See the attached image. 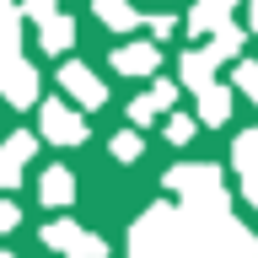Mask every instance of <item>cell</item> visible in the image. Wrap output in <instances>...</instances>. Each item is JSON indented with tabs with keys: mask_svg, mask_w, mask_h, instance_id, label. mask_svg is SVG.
<instances>
[{
	"mask_svg": "<svg viewBox=\"0 0 258 258\" xmlns=\"http://www.w3.org/2000/svg\"><path fill=\"white\" fill-rule=\"evenodd\" d=\"M38 27V43H43V54H64V48L76 43V22L64 11H54V16H43V22H32Z\"/></svg>",
	"mask_w": 258,
	"mask_h": 258,
	"instance_id": "11",
	"label": "cell"
},
{
	"mask_svg": "<svg viewBox=\"0 0 258 258\" xmlns=\"http://www.w3.org/2000/svg\"><path fill=\"white\" fill-rule=\"evenodd\" d=\"M97 16H102V22H108L113 32H135V27L145 22V16L135 11L129 0H97Z\"/></svg>",
	"mask_w": 258,
	"mask_h": 258,
	"instance_id": "15",
	"label": "cell"
},
{
	"mask_svg": "<svg viewBox=\"0 0 258 258\" xmlns=\"http://www.w3.org/2000/svg\"><path fill=\"white\" fill-rule=\"evenodd\" d=\"M145 97H151V102H156L161 113H172V102H177V81H167V76H156V86H151V92H145Z\"/></svg>",
	"mask_w": 258,
	"mask_h": 258,
	"instance_id": "21",
	"label": "cell"
},
{
	"mask_svg": "<svg viewBox=\"0 0 258 258\" xmlns=\"http://www.w3.org/2000/svg\"><path fill=\"white\" fill-rule=\"evenodd\" d=\"M16 54H22V6L0 0V59H16Z\"/></svg>",
	"mask_w": 258,
	"mask_h": 258,
	"instance_id": "13",
	"label": "cell"
},
{
	"mask_svg": "<svg viewBox=\"0 0 258 258\" xmlns=\"http://www.w3.org/2000/svg\"><path fill=\"white\" fill-rule=\"evenodd\" d=\"M247 27L258 32V0H253V6H247Z\"/></svg>",
	"mask_w": 258,
	"mask_h": 258,
	"instance_id": "28",
	"label": "cell"
},
{
	"mask_svg": "<svg viewBox=\"0 0 258 258\" xmlns=\"http://www.w3.org/2000/svg\"><path fill=\"white\" fill-rule=\"evenodd\" d=\"M242 43H247V32L237 27V22H221V27L205 38V54L215 64H237V54H242Z\"/></svg>",
	"mask_w": 258,
	"mask_h": 258,
	"instance_id": "10",
	"label": "cell"
},
{
	"mask_svg": "<svg viewBox=\"0 0 258 258\" xmlns=\"http://www.w3.org/2000/svg\"><path fill=\"white\" fill-rule=\"evenodd\" d=\"M16 221H22V210H16L11 199H0V237H6V231H16Z\"/></svg>",
	"mask_w": 258,
	"mask_h": 258,
	"instance_id": "26",
	"label": "cell"
},
{
	"mask_svg": "<svg viewBox=\"0 0 258 258\" xmlns=\"http://www.w3.org/2000/svg\"><path fill=\"white\" fill-rule=\"evenodd\" d=\"M59 86L76 97L81 108H102V102H108V86H102V76H92L81 59H70V64L59 70Z\"/></svg>",
	"mask_w": 258,
	"mask_h": 258,
	"instance_id": "5",
	"label": "cell"
},
{
	"mask_svg": "<svg viewBox=\"0 0 258 258\" xmlns=\"http://www.w3.org/2000/svg\"><path fill=\"white\" fill-rule=\"evenodd\" d=\"M32 145H38V140H32L27 129H22V135H11V140L0 145V188H6V194L22 183V172H27V161H32Z\"/></svg>",
	"mask_w": 258,
	"mask_h": 258,
	"instance_id": "6",
	"label": "cell"
},
{
	"mask_svg": "<svg viewBox=\"0 0 258 258\" xmlns=\"http://www.w3.org/2000/svg\"><path fill=\"white\" fill-rule=\"evenodd\" d=\"M188 237H194V253L199 258H258V237L237 215H188Z\"/></svg>",
	"mask_w": 258,
	"mask_h": 258,
	"instance_id": "2",
	"label": "cell"
},
{
	"mask_svg": "<svg viewBox=\"0 0 258 258\" xmlns=\"http://www.w3.org/2000/svg\"><path fill=\"white\" fill-rule=\"evenodd\" d=\"M156 102H151V97H135V102H129V124H135V129H140V124H151V118H156Z\"/></svg>",
	"mask_w": 258,
	"mask_h": 258,
	"instance_id": "23",
	"label": "cell"
},
{
	"mask_svg": "<svg viewBox=\"0 0 258 258\" xmlns=\"http://www.w3.org/2000/svg\"><path fill=\"white\" fill-rule=\"evenodd\" d=\"M0 97H6L11 108H32V102H38V70H32L22 54H16V59H0Z\"/></svg>",
	"mask_w": 258,
	"mask_h": 258,
	"instance_id": "4",
	"label": "cell"
},
{
	"mask_svg": "<svg viewBox=\"0 0 258 258\" xmlns=\"http://www.w3.org/2000/svg\"><path fill=\"white\" fill-rule=\"evenodd\" d=\"M215 70H221V64L210 59L205 48H188V54L177 59V86H188V92L199 97V92H210V86H215Z\"/></svg>",
	"mask_w": 258,
	"mask_h": 258,
	"instance_id": "7",
	"label": "cell"
},
{
	"mask_svg": "<svg viewBox=\"0 0 258 258\" xmlns=\"http://www.w3.org/2000/svg\"><path fill=\"white\" fill-rule=\"evenodd\" d=\"M156 43H118L113 48V70H124V76H156Z\"/></svg>",
	"mask_w": 258,
	"mask_h": 258,
	"instance_id": "9",
	"label": "cell"
},
{
	"mask_svg": "<svg viewBox=\"0 0 258 258\" xmlns=\"http://www.w3.org/2000/svg\"><path fill=\"white\" fill-rule=\"evenodd\" d=\"M140 27H151V43H161V38H172V27H177V22H172L167 11H156V16H145Z\"/></svg>",
	"mask_w": 258,
	"mask_h": 258,
	"instance_id": "24",
	"label": "cell"
},
{
	"mask_svg": "<svg viewBox=\"0 0 258 258\" xmlns=\"http://www.w3.org/2000/svg\"><path fill=\"white\" fill-rule=\"evenodd\" d=\"M0 258H16V253H0Z\"/></svg>",
	"mask_w": 258,
	"mask_h": 258,
	"instance_id": "29",
	"label": "cell"
},
{
	"mask_svg": "<svg viewBox=\"0 0 258 258\" xmlns=\"http://www.w3.org/2000/svg\"><path fill=\"white\" fill-rule=\"evenodd\" d=\"M226 118H231V92H226V86H210V92H199V113H194V124L221 129Z\"/></svg>",
	"mask_w": 258,
	"mask_h": 258,
	"instance_id": "14",
	"label": "cell"
},
{
	"mask_svg": "<svg viewBox=\"0 0 258 258\" xmlns=\"http://www.w3.org/2000/svg\"><path fill=\"white\" fill-rule=\"evenodd\" d=\"M231 86H237L247 102H258V64L253 59H237V64H231Z\"/></svg>",
	"mask_w": 258,
	"mask_h": 258,
	"instance_id": "18",
	"label": "cell"
},
{
	"mask_svg": "<svg viewBox=\"0 0 258 258\" xmlns=\"http://www.w3.org/2000/svg\"><path fill=\"white\" fill-rule=\"evenodd\" d=\"M129 258H199L183 210L151 205L140 221H135V231H129Z\"/></svg>",
	"mask_w": 258,
	"mask_h": 258,
	"instance_id": "1",
	"label": "cell"
},
{
	"mask_svg": "<svg viewBox=\"0 0 258 258\" xmlns=\"http://www.w3.org/2000/svg\"><path fill=\"white\" fill-rule=\"evenodd\" d=\"M70 258H108V242L97 237V231H81V242H76V253Z\"/></svg>",
	"mask_w": 258,
	"mask_h": 258,
	"instance_id": "22",
	"label": "cell"
},
{
	"mask_svg": "<svg viewBox=\"0 0 258 258\" xmlns=\"http://www.w3.org/2000/svg\"><path fill=\"white\" fill-rule=\"evenodd\" d=\"M38 199H43L48 210H70V205H76V177H70V167H43Z\"/></svg>",
	"mask_w": 258,
	"mask_h": 258,
	"instance_id": "8",
	"label": "cell"
},
{
	"mask_svg": "<svg viewBox=\"0 0 258 258\" xmlns=\"http://www.w3.org/2000/svg\"><path fill=\"white\" fill-rule=\"evenodd\" d=\"M231 167L242 172V183H247V177H258V129L237 135V145H231Z\"/></svg>",
	"mask_w": 258,
	"mask_h": 258,
	"instance_id": "16",
	"label": "cell"
},
{
	"mask_svg": "<svg viewBox=\"0 0 258 258\" xmlns=\"http://www.w3.org/2000/svg\"><path fill=\"white\" fill-rule=\"evenodd\" d=\"M140 151H145V145H140V135H135V129L113 135V156H118V161H140Z\"/></svg>",
	"mask_w": 258,
	"mask_h": 258,
	"instance_id": "19",
	"label": "cell"
},
{
	"mask_svg": "<svg viewBox=\"0 0 258 258\" xmlns=\"http://www.w3.org/2000/svg\"><path fill=\"white\" fill-rule=\"evenodd\" d=\"M242 0H199L188 11V32H199V38H210V32L221 27V22H231V11H237Z\"/></svg>",
	"mask_w": 258,
	"mask_h": 258,
	"instance_id": "12",
	"label": "cell"
},
{
	"mask_svg": "<svg viewBox=\"0 0 258 258\" xmlns=\"http://www.w3.org/2000/svg\"><path fill=\"white\" fill-rule=\"evenodd\" d=\"M167 140H172V145H188L194 140V118H188V113H167Z\"/></svg>",
	"mask_w": 258,
	"mask_h": 258,
	"instance_id": "20",
	"label": "cell"
},
{
	"mask_svg": "<svg viewBox=\"0 0 258 258\" xmlns=\"http://www.w3.org/2000/svg\"><path fill=\"white\" fill-rule=\"evenodd\" d=\"M242 194H247V199L258 205V177H247V183H242Z\"/></svg>",
	"mask_w": 258,
	"mask_h": 258,
	"instance_id": "27",
	"label": "cell"
},
{
	"mask_svg": "<svg viewBox=\"0 0 258 258\" xmlns=\"http://www.w3.org/2000/svg\"><path fill=\"white\" fill-rule=\"evenodd\" d=\"M76 242H81V226L76 221H54V226H43V247H54V253H76Z\"/></svg>",
	"mask_w": 258,
	"mask_h": 258,
	"instance_id": "17",
	"label": "cell"
},
{
	"mask_svg": "<svg viewBox=\"0 0 258 258\" xmlns=\"http://www.w3.org/2000/svg\"><path fill=\"white\" fill-rule=\"evenodd\" d=\"M54 11H59V0H27V6H22L27 22H43V16H54Z\"/></svg>",
	"mask_w": 258,
	"mask_h": 258,
	"instance_id": "25",
	"label": "cell"
},
{
	"mask_svg": "<svg viewBox=\"0 0 258 258\" xmlns=\"http://www.w3.org/2000/svg\"><path fill=\"white\" fill-rule=\"evenodd\" d=\"M38 129H43V140H54V145H81L86 140V118H81L70 102H43Z\"/></svg>",
	"mask_w": 258,
	"mask_h": 258,
	"instance_id": "3",
	"label": "cell"
}]
</instances>
